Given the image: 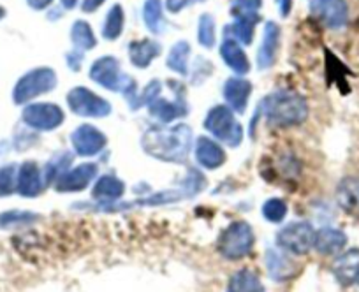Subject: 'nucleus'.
I'll use <instances>...</instances> for the list:
<instances>
[{"label": "nucleus", "mask_w": 359, "mask_h": 292, "mask_svg": "<svg viewBox=\"0 0 359 292\" xmlns=\"http://www.w3.org/2000/svg\"><path fill=\"white\" fill-rule=\"evenodd\" d=\"M37 218H39V216H37L36 213L13 209V211L2 213V215H0V225H2V228H9V225H27L32 224Z\"/></svg>", "instance_id": "72a5a7b5"}, {"label": "nucleus", "mask_w": 359, "mask_h": 292, "mask_svg": "<svg viewBox=\"0 0 359 292\" xmlns=\"http://www.w3.org/2000/svg\"><path fill=\"white\" fill-rule=\"evenodd\" d=\"M57 72L50 67H36L23 74L13 88L15 104H27L39 95L48 94L57 87Z\"/></svg>", "instance_id": "20e7f679"}, {"label": "nucleus", "mask_w": 359, "mask_h": 292, "mask_svg": "<svg viewBox=\"0 0 359 292\" xmlns=\"http://www.w3.org/2000/svg\"><path fill=\"white\" fill-rule=\"evenodd\" d=\"M67 106L74 115L86 118H104L111 113V104L106 99L85 87H76L69 92Z\"/></svg>", "instance_id": "6e6552de"}, {"label": "nucleus", "mask_w": 359, "mask_h": 292, "mask_svg": "<svg viewBox=\"0 0 359 292\" xmlns=\"http://www.w3.org/2000/svg\"><path fill=\"white\" fill-rule=\"evenodd\" d=\"M162 48L157 41L151 39H141L133 41L129 44V58L130 64L137 69H147L155 58L161 55Z\"/></svg>", "instance_id": "4be33fe9"}, {"label": "nucleus", "mask_w": 359, "mask_h": 292, "mask_svg": "<svg viewBox=\"0 0 359 292\" xmlns=\"http://www.w3.org/2000/svg\"><path fill=\"white\" fill-rule=\"evenodd\" d=\"M220 57H222V60L226 62V65L231 71L236 72V76H245L250 71V62H248L247 53H245L238 41H224L222 46H220Z\"/></svg>", "instance_id": "412c9836"}, {"label": "nucleus", "mask_w": 359, "mask_h": 292, "mask_svg": "<svg viewBox=\"0 0 359 292\" xmlns=\"http://www.w3.org/2000/svg\"><path fill=\"white\" fill-rule=\"evenodd\" d=\"M345 245H347V236L340 229L324 228L319 232H316L313 249L323 256H333V253L341 252Z\"/></svg>", "instance_id": "5701e85b"}, {"label": "nucleus", "mask_w": 359, "mask_h": 292, "mask_svg": "<svg viewBox=\"0 0 359 292\" xmlns=\"http://www.w3.org/2000/svg\"><path fill=\"white\" fill-rule=\"evenodd\" d=\"M266 267H268L269 277L277 281L289 280L296 271V264L291 259H287L284 253L275 252L271 249L266 252Z\"/></svg>", "instance_id": "393cba45"}, {"label": "nucleus", "mask_w": 359, "mask_h": 292, "mask_svg": "<svg viewBox=\"0 0 359 292\" xmlns=\"http://www.w3.org/2000/svg\"><path fill=\"white\" fill-rule=\"evenodd\" d=\"M194 155L199 166L210 171L219 169L226 162V152H224L222 144L205 136L198 137V141H196Z\"/></svg>", "instance_id": "f3484780"}, {"label": "nucleus", "mask_w": 359, "mask_h": 292, "mask_svg": "<svg viewBox=\"0 0 359 292\" xmlns=\"http://www.w3.org/2000/svg\"><path fill=\"white\" fill-rule=\"evenodd\" d=\"M224 99L227 102V108L234 113H245L248 106V99L252 95V83L243 78H229L224 85Z\"/></svg>", "instance_id": "a211bd4d"}, {"label": "nucleus", "mask_w": 359, "mask_h": 292, "mask_svg": "<svg viewBox=\"0 0 359 292\" xmlns=\"http://www.w3.org/2000/svg\"><path fill=\"white\" fill-rule=\"evenodd\" d=\"M278 48H280V27L275 22H266L261 48L257 51V67L261 71L273 67L277 62Z\"/></svg>", "instance_id": "4468645a"}, {"label": "nucleus", "mask_w": 359, "mask_h": 292, "mask_svg": "<svg viewBox=\"0 0 359 292\" xmlns=\"http://www.w3.org/2000/svg\"><path fill=\"white\" fill-rule=\"evenodd\" d=\"M44 178L41 173L39 166L34 160H27L18 169V183H16V192L23 197H37L44 188Z\"/></svg>", "instance_id": "dca6fc26"}, {"label": "nucleus", "mask_w": 359, "mask_h": 292, "mask_svg": "<svg viewBox=\"0 0 359 292\" xmlns=\"http://www.w3.org/2000/svg\"><path fill=\"white\" fill-rule=\"evenodd\" d=\"M310 11L327 29H341L348 20V6L345 0H312Z\"/></svg>", "instance_id": "9b49d317"}, {"label": "nucleus", "mask_w": 359, "mask_h": 292, "mask_svg": "<svg viewBox=\"0 0 359 292\" xmlns=\"http://www.w3.org/2000/svg\"><path fill=\"white\" fill-rule=\"evenodd\" d=\"M64 111L60 106L51 102H36V104L25 106L22 113V120L27 127L39 132H50L58 129L64 123Z\"/></svg>", "instance_id": "1a4fd4ad"}, {"label": "nucleus", "mask_w": 359, "mask_h": 292, "mask_svg": "<svg viewBox=\"0 0 359 292\" xmlns=\"http://www.w3.org/2000/svg\"><path fill=\"white\" fill-rule=\"evenodd\" d=\"M16 183H18V167L15 164L2 167L0 169V197L13 194L16 190Z\"/></svg>", "instance_id": "f704fd0d"}, {"label": "nucleus", "mask_w": 359, "mask_h": 292, "mask_svg": "<svg viewBox=\"0 0 359 292\" xmlns=\"http://www.w3.org/2000/svg\"><path fill=\"white\" fill-rule=\"evenodd\" d=\"M199 2H206V0H165V9L169 13H172V15H176V13L189 8V6L199 4Z\"/></svg>", "instance_id": "e433bc0d"}, {"label": "nucleus", "mask_w": 359, "mask_h": 292, "mask_svg": "<svg viewBox=\"0 0 359 292\" xmlns=\"http://www.w3.org/2000/svg\"><path fill=\"white\" fill-rule=\"evenodd\" d=\"M71 143L78 155L92 157L104 150V146L108 144V137L97 127L90 125V123H83L71 134Z\"/></svg>", "instance_id": "9d476101"}, {"label": "nucleus", "mask_w": 359, "mask_h": 292, "mask_svg": "<svg viewBox=\"0 0 359 292\" xmlns=\"http://www.w3.org/2000/svg\"><path fill=\"white\" fill-rule=\"evenodd\" d=\"M104 2L106 0H83L81 11L83 13H94V11H97V9L101 8Z\"/></svg>", "instance_id": "ea45409f"}, {"label": "nucleus", "mask_w": 359, "mask_h": 292, "mask_svg": "<svg viewBox=\"0 0 359 292\" xmlns=\"http://www.w3.org/2000/svg\"><path fill=\"white\" fill-rule=\"evenodd\" d=\"M205 129L220 143L227 144L231 148L240 146L243 139V129L236 120L233 109L227 106H215L208 111L205 118Z\"/></svg>", "instance_id": "39448f33"}, {"label": "nucleus", "mask_w": 359, "mask_h": 292, "mask_svg": "<svg viewBox=\"0 0 359 292\" xmlns=\"http://www.w3.org/2000/svg\"><path fill=\"white\" fill-rule=\"evenodd\" d=\"M254 246V231L247 222H233L219 238V252L226 259L238 260L250 253Z\"/></svg>", "instance_id": "423d86ee"}, {"label": "nucleus", "mask_w": 359, "mask_h": 292, "mask_svg": "<svg viewBox=\"0 0 359 292\" xmlns=\"http://www.w3.org/2000/svg\"><path fill=\"white\" fill-rule=\"evenodd\" d=\"M148 113L155 120H158L162 125H168V123L182 118V116H185L189 113L187 101H185V92L180 94L178 85V88H176V101H168L164 97H157L155 101H151L148 104Z\"/></svg>", "instance_id": "ddd939ff"}, {"label": "nucleus", "mask_w": 359, "mask_h": 292, "mask_svg": "<svg viewBox=\"0 0 359 292\" xmlns=\"http://www.w3.org/2000/svg\"><path fill=\"white\" fill-rule=\"evenodd\" d=\"M60 2L65 9H72V8H76V4H78L79 0H60Z\"/></svg>", "instance_id": "79ce46f5"}, {"label": "nucleus", "mask_w": 359, "mask_h": 292, "mask_svg": "<svg viewBox=\"0 0 359 292\" xmlns=\"http://www.w3.org/2000/svg\"><path fill=\"white\" fill-rule=\"evenodd\" d=\"M333 273L337 280L345 287L359 285V249H352L341 253L333 263Z\"/></svg>", "instance_id": "6ab92c4d"}, {"label": "nucleus", "mask_w": 359, "mask_h": 292, "mask_svg": "<svg viewBox=\"0 0 359 292\" xmlns=\"http://www.w3.org/2000/svg\"><path fill=\"white\" fill-rule=\"evenodd\" d=\"M316 242V229L309 222H292L284 225L277 235L278 249L291 252L294 256H305L313 249Z\"/></svg>", "instance_id": "0eeeda50"}, {"label": "nucleus", "mask_w": 359, "mask_h": 292, "mask_svg": "<svg viewBox=\"0 0 359 292\" xmlns=\"http://www.w3.org/2000/svg\"><path fill=\"white\" fill-rule=\"evenodd\" d=\"M192 144H194V134L185 123H176L171 127H151L141 137V148L162 162H185L192 152Z\"/></svg>", "instance_id": "f257e3e1"}, {"label": "nucleus", "mask_w": 359, "mask_h": 292, "mask_svg": "<svg viewBox=\"0 0 359 292\" xmlns=\"http://www.w3.org/2000/svg\"><path fill=\"white\" fill-rule=\"evenodd\" d=\"M227 292H264V287L254 271L240 270L231 277Z\"/></svg>", "instance_id": "bb28decb"}, {"label": "nucleus", "mask_w": 359, "mask_h": 292, "mask_svg": "<svg viewBox=\"0 0 359 292\" xmlns=\"http://www.w3.org/2000/svg\"><path fill=\"white\" fill-rule=\"evenodd\" d=\"M257 111L262 113L268 125L296 127L302 125L309 116V102L296 92L280 90L262 99Z\"/></svg>", "instance_id": "f03ea898"}, {"label": "nucleus", "mask_w": 359, "mask_h": 292, "mask_svg": "<svg viewBox=\"0 0 359 292\" xmlns=\"http://www.w3.org/2000/svg\"><path fill=\"white\" fill-rule=\"evenodd\" d=\"M123 194H126V183L111 174H104L99 178L92 188V199H95L104 208L115 206L123 197Z\"/></svg>", "instance_id": "2eb2a0df"}, {"label": "nucleus", "mask_w": 359, "mask_h": 292, "mask_svg": "<svg viewBox=\"0 0 359 292\" xmlns=\"http://www.w3.org/2000/svg\"><path fill=\"white\" fill-rule=\"evenodd\" d=\"M143 20L147 29L151 34L164 32V9H162V0H147L143 8Z\"/></svg>", "instance_id": "c85d7f7f"}, {"label": "nucleus", "mask_w": 359, "mask_h": 292, "mask_svg": "<svg viewBox=\"0 0 359 292\" xmlns=\"http://www.w3.org/2000/svg\"><path fill=\"white\" fill-rule=\"evenodd\" d=\"M72 157L67 155V153H60V155L53 157V159L48 162L46 169H44V181L46 183H57L58 178L64 176L67 173V167L71 164Z\"/></svg>", "instance_id": "7c9ffc66"}, {"label": "nucleus", "mask_w": 359, "mask_h": 292, "mask_svg": "<svg viewBox=\"0 0 359 292\" xmlns=\"http://www.w3.org/2000/svg\"><path fill=\"white\" fill-rule=\"evenodd\" d=\"M29 2V6L32 9H37V11H41V9H46L48 6L53 2V0H27Z\"/></svg>", "instance_id": "a19ab883"}, {"label": "nucleus", "mask_w": 359, "mask_h": 292, "mask_svg": "<svg viewBox=\"0 0 359 292\" xmlns=\"http://www.w3.org/2000/svg\"><path fill=\"white\" fill-rule=\"evenodd\" d=\"M161 90H162L161 81H158V80L150 81V83H148L147 87L143 88V92H141V94H137L136 101H134L133 104H130V108L136 109V108H141V106H144V104L148 106L151 101H155V99H157L158 95H161Z\"/></svg>", "instance_id": "c9c22d12"}, {"label": "nucleus", "mask_w": 359, "mask_h": 292, "mask_svg": "<svg viewBox=\"0 0 359 292\" xmlns=\"http://www.w3.org/2000/svg\"><path fill=\"white\" fill-rule=\"evenodd\" d=\"M234 22L229 25L227 32L234 36V41L240 44H250L254 39L255 25L261 22V16L255 11H241V9H233Z\"/></svg>", "instance_id": "aec40b11"}, {"label": "nucleus", "mask_w": 359, "mask_h": 292, "mask_svg": "<svg viewBox=\"0 0 359 292\" xmlns=\"http://www.w3.org/2000/svg\"><path fill=\"white\" fill-rule=\"evenodd\" d=\"M189 55H191V44H189L187 41H178V43L169 50L168 58H165V65H168L172 72L180 74V76H187Z\"/></svg>", "instance_id": "a878e982"}, {"label": "nucleus", "mask_w": 359, "mask_h": 292, "mask_svg": "<svg viewBox=\"0 0 359 292\" xmlns=\"http://www.w3.org/2000/svg\"><path fill=\"white\" fill-rule=\"evenodd\" d=\"M277 2H278V0H277Z\"/></svg>", "instance_id": "c03bdc74"}, {"label": "nucleus", "mask_w": 359, "mask_h": 292, "mask_svg": "<svg viewBox=\"0 0 359 292\" xmlns=\"http://www.w3.org/2000/svg\"><path fill=\"white\" fill-rule=\"evenodd\" d=\"M97 173H99L97 164H92V162L79 164V166L69 169L64 176L58 178V181L55 183V190L62 192V194L85 190V188L95 180Z\"/></svg>", "instance_id": "f8f14e48"}, {"label": "nucleus", "mask_w": 359, "mask_h": 292, "mask_svg": "<svg viewBox=\"0 0 359 292\" xmlns=\"http://www.w3.org/2000/svg\"><path fill=\"white\" fill-rule=\"evenodd\" d=\"M65 62H67L69 67L72 69V71H79V67H81L83 64V51H72V53L65 55Z\"/></svg>", "instance_id": "58836bf2"}, {"label": "nucleus", "mask_w": 359, "mask_h": 292, "mask_svg": "<svg viewBox=\"0 0 359 292\" xmlns=\"http://www.w3.org/2000/svg\"><path fill=\"white\" fill-rule=\"evenodd\" d=\"M233 9L241 11H255L257 13L262 6V0H233Z\"/></svg>", "instance_id": "4c0bfd02"}, {"label": "nucleus", "mask_w": 359, "mask_h": 292, "mask_svg": "<svg viewBox=\"0 0 359 292\" xmlns=\"http://www.w3.org/2000/svg\"><path fill=\"white\" fill-rule=\"evenodd\" d=\"M90 80H94L95 83L101 85L102 88L111 92H118L123 97L133 104L137 97V88L136 81L133 76L122 72L120 69V62L115 57H106L97 58L90 67Z\"/></svg>", "instance_id": "7ed1b4c3"}, {"label": "nucleus", "mask_w": 359, "mask_h": 292, "mask_svg": "<svg viewBox=\"0 0 359 292\" xmlns=\"http://www.w3.org/2000/svg\"><path fill=\"white\" fill-rule=\"evenodd\" d=\"M287 215V204L284 199L280 197H271L262 204V216L271 224H278L282 222Z\"/></svg>", "instance_id": "473e14b6"}, {"label": "nucleus", "mask_w": 359, "mask_h": 292, "mask_svg": "<svg viewBox=\"0 0 359 292\" xmlns=\"http://www.w3.org/2000/svg\"><path fill=\"white\" fill-rule=\"evenodd\" d=\"M337 202L345 213L359 215V178H345L338 183Z\"/></svg>", "instance_id": "b1692460"}, {"label": "nucleus", "mask_w": 359, "mask_h": 292, "mask_svg": "<svg viewBox=\"0 0 359 292\" xmlns=\"http://www.w3.org/2000/svg\"><path fill=\"white\" fill-rule=\"evenodd\" d=\"M71 41L78 51H88L94 50V48L97 46V39H95L94 30H92L90 23L83 22V20H78V22H74V25H72Z\"/></svg>", "instance_id": "cd10ccee"}, {"label": "nucleus", "mask_w": 359, "mask_h": 292, "mask_svg": "<svg viewBox=\"0 0 359 292\" xmlns=\"http://www.w3.org/2000/svg\"><path fill=\"white\" fill-rule=\"evenodd\" d=\"M198 41L203 48H213L217 41L215 20L212 15H203L198 25Z\"/></svg>", "instance_id": "2f4dec72"}, {"label": "nucleus", "mask_w": 359, "mask_h": 292, "mask_svg": "<svg viewBox=\"0 0 359 292\" xmlns=\"http://www.w3.org/2000/svg\"><path fill=\"white\" fill-rule=\"evenodd\" d=\"M123 25H126V15H123V8L120 4H115L109 9L108 16H106L104 27H102V36L108 41H116L123 32Z\"/></svg>", "instance_id": "c756f323"}, {"label": "nucleus", "mask_w": 359, "mask_h": 292, "mask_svg": "<svg viewBox=\"0 0 359 292\" xmlns=\"http://www.w3.org/2000/svg\"><path fill=\"white\" fill-rule=\"evenodd\" d=\"M4 16H6V9H4V8H0V20L4 18Z\"/></svg>", "instance_id": "37998d69"}]
</instances>
